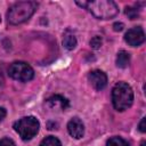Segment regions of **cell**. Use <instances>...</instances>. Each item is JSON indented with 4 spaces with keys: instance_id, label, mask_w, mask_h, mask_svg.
<instances>
[{
    "instance_id": "obj_1",
    "label": "cell",
    "mask_w": 146,
    "mask_h": 146,
    "mask_svg": "<svg viewBox=\"0 0 146 146\" xmlns=\"http://www.w3.org/2000/svg\"><path fill=\"white\" fill-rule=\"evenodd\" d=\"M76 5L89 10L96 18L110 19L117 15L119 7L112 0H97V1H76Z\"/></svg>"
},
{
    "instance_id": "obj_2",
    "label": "cell",
    "mask_w": 146,
    "mask_h": 146,
    "mask_svg": "<svg viewBox=\"0 0 146 146\" xmlns=\"http://www.w3.org/2000/svg\"><path fill=\"white\" fill-rule=\"evenodd\" d=\"M36 8L38 3L35 1H18L9 8L7 13V21L11 25L22 24L31 18Z\"/></svg>"
},
{
    "instance_id": "obj_3",
    "label": "cell",
    "mask_w": 146,
    "mask_h": 146,
    "mask_svg": "<svg viewBox=\"0 0 146 146\" xmlns=\"http://www.w3.org/2000/svg\"><path fill=\"white\" fill-rule=\"evenodd\" d=\"M133 102V91L125 82H117L112 90V103L116 111L128 110Z\"/></svg>"
},
{
    "instance_id": "obj_4",
    "label": "cell",
    "mask_w": 146,
    "mask_h": 146,
    "mask_svg": "<svg viewBox=\"0 0 146 146\" xmlns=\"http://www.w3.org/2000/svg\"><path fill=\"white\" fill-rule=\"evenodd\" d=\"M14 129L23 140H30L39 132L40 123L34 116H24L14 123Z\"/></svg>"
},
{
    "instance_id": "obj_5",
    "label": "cell",
    "mask_w": 146,
    "mask_h": 146,
    "mask_svg": "<svg viewBox=\"0 0 146 146\" xmlns=\"http://www.w3.org/2000/svg\"><path fill=\"white\" fill-rule=\"evenodd\" d=\"M8 74L10 78H13L15 80H18L22 82H27L33 79L34 71L25 62H14L8 68Z\"/></svg>"
},
{
    "instance_id": "obj_6",
    "label": "cell",
    "mask_w": 146,
    "mask_h": 146,
    "mask_svg": "<svg viewBox=\"0 0 146 146\" xmlns=\"http://www.w3.org/2000/svg\"><path fill=\"white\" fill-rule=\"evenodd\" d=\"M124 40L128 44H130L132 47L140 46L145 41V33H144L143 27L135 26V27L128 30V32L124 35Z\"/></svg>"
},
{
    "instance_id": "obj_7",
    "label": "cell",
    "mask_w": 146,
    "mask_h": 146,
    "mask_svg": "<svg viewBox=\"0 0 146 146\" xmlns=\"http://www.w3.org/2000/svg\"><path fill=\"white\" fill-rule=\"evenodd\" d=\"M88 79L90 84L96 90H102L107 84V75L100 70H94L88 74Z\"/></svg>"
},
{
    "instance_id": "obj_8",
    "label": "cell",
    "mask_w": 146,
    "mask_h": 146,
    "mask_svg": "<svg viewBox=\"0 0 146 146\" xmlns=\"http://www.w3.org/2000/svg\"><path fill=\"white\" fill-rule=\"evenodd\" d=\"M67 130H68V133L75 138V139H80L83 137L84 135V124L83 122L79 119V117H72L68 123H67Z\"/></svg>"
},
{
    "instance_id": "obj_9",
    "label": "cell",
    "mask_w": 146,
    "mask_h": 146,
    "mask_svg": "<svg viewBox=\"0 0 146 146\" xmlns=\"http://www.w3.org/2000/svg\"><path fill=\"white\" fill-rule=\"evenodd\" d=\"M47 103L50 107L52 108H56V107H59L60 110H66L68 106H70V102L67 98L60 96V95H54L51 97H49L47 99Z\"/></svg>"
},
{
    "instance_id": "obj_10",
    "label": "cell",
    "mask_w": 146,
    "mask_h": 146,
    "mask_svg": "<svg viewBox=\"0 0 146 146\" xmlns=\"http://www.w3.org/2000/svg\"><path fill=\"white\" fill-rule=\"evenodd\" d=\"M130 63V54L125 50H121L116 56V66L120 68H125Z\"/></svg>"
},
{
    "instance_id": "obj_11",
    "label": "cell",
    "mask_w": 146,
    "mask_h": 146,
    "mask_svg": "<svg viewBox=\"0 0 146 146\" xmlns=\"http://www.w3.org/2000/svg\"><path fill=\"white\" fill-rule=\"evenodd\" d=\"M63 46L68 49V50H72L75 48L76 46V39L73 34H70V33H66L64 35V39H63Z\"/></svg>"
},
{
    "instance_id": "obj_12",
    "label": "cell",
    "mask_w": 146,
    "mask_h": 146,
    "mask_svg": "<svg viewBox=\"0 0 146 146\" xmlns=\"http://www.w3.org/2000/svg\"><path fill=\"white\" fill-rule=\"evenodd\" d=\"M40 146H62V143L59 141L58 138L54 136H48L41 140Z\"/></svg>"
},
{
    "instance_id": "obj_13",
    "label": "cell",
    "mask_w": 146,
    "mask_h": 146,
    "mask_svg": "<svg viewBox=\"0 0 146 146\" xmlns=\"http://www.w3.org/2000/svg\"><path fill=\"white\" fill-rule=\"evenodd\" d=\"M106 146H129L128 141L121 137H112L107 140Z\"/></svg>"
},
{
    "instance_id": "obj_14",
    "label": "cell",
    "mask_w": 146,
    "mask_h": 146,
    "mask_svg": "<svg viewBox=\"0 0 146 146\" xmlns=\"http://www.w3.org/2000/svg\"><path fill=\"white\" fill-rule=\"evenodd\" d=\"M125 15L130 18V19H136L139 15V9L135 8V7H127L125 8Z\"/></svg>"
},
{
    "instance_id": "obj_15",
    "label": "cell",
    "mask_w": 146,
    "mask_h": 146,
    "mask_svg": "<svg viewBox=\"0 0 146 146\" xmlns=\"http://www.w3.org/2000/svg\"><path fill=\"white\" fill-rule=\"evenodd\" d=\"M102 42H103L102 38L98 36V35H96V36H94V38L90 40V46H91L94 49H98V48L102 46Z\"/></svg>"
},
{
    "instance_id": "obj_16",
    "label": "cell",
    "mask_w": 146,
    "mask_h": 146,
    "mask_svg": "<svg viewBox=\"0 0 146 146\" xmlns=\"http://www.w3.org/2000/svg\"><path fill=\"white\" fill-rule=\"evenodd\" d=\"M0 146H16V144L10 138H2L0 139Z\"/></svg>"
},
{
    "instance_id": "obj_17",
    "label": "cell",
    "mask_w": 146,
    "mask_h": 146,
    "mask_svg": "<svg viewBox=\"0 0 146 146\" xmlns=\"http://www.w3.org/2000/svg\"><path fill=\"white\" fill-rule=\"evenodd\" d=\"M138 128H139V130H140L141 132H146V117H143V119H141V121H140Z\"/></svg>"
},
{
    "instance_id": "obj_18",
    "label": "cell",
    "mask_w": 146,
    "mask_h": 146,
    "mask_svg": "<svg viewBox=\"0 0 146 146\" xmlns=\"http://www.w3.org/2000/svg\"><path fill=\"white\" fill-rule=\"evenodd\" d=\"M123 27H124L123 23H117V22H116V23H114V24H113V29H114V31H116V32H117V31H119V32H120V31H122V30H123Z\"/></svg>"
},
{
    "instance_id": "obj_19",
    "label": "cell",
    "mask_w": 146,
    "mask_h": 146,
    "mask_svg": "<svg viewBox=\"0 0 146 146\" xmlns=\"http://www.w3.org/2000/svg\"><path fill=\"white\" fill-rule=\"evenodd\" d=\"M6 115H7V111L3 107H0V122L6 117Z\"/></svg>"
},
{
    "instance_id": "obj_20",
    "label": "cell",
    "mask_w": 146,
    "mask_h": 146,
    "mask_svg": "<svg viewBox=\"0 0 146 146\" xmlns=\"http://www.w3.org/2000/svg\"><path fill=\"white\" fill-rule=\"evenodd\" d=\"M140 146H146V141H145V140H143V141H141V144H140Z\"/></svg>"
}]
</instances>
